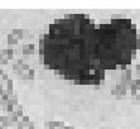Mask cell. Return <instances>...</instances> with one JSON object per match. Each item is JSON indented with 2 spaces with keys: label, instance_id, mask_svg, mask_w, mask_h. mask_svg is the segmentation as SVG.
Returning <instances> with one entry per match:
<instances>
[{
  "label": "cell",
  "instance_id": "obj_1",
  "mask_svg": "<svg viewBox=\"0 0 140 129\" xmlns=\"http://www.w3.org/2000/svg\"><path fill=\"white\" fill-rule=\"evenodd\" d=\"M136 47V27L131 19L97 23L87 14L54 20L39 40L42 62L81 85H97L106 71L131 63Z\"/></svg>",
  "mask_w": 140,
  "mask_h": 129
}]
</instances>
